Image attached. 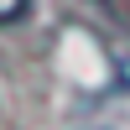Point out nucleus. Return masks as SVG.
<instances>
[{
    "label": "nucleus",
    "mask_w": 130,
    "mask_h": 130,
    "mask_svg": "<svg viewBox=\"0 0 130 130\" xmlns=\"http://www.w3.org/2000/svg\"><path fill=\"white\" fill-rule=\"evenodd\" d=\"M31 10V0H0V26H10V21H21Z\"/></svg>",
    "instance_id": "obj_1"
}]
</instances>
